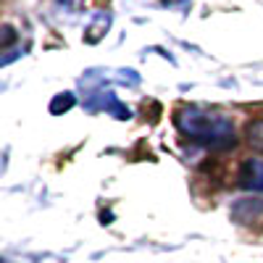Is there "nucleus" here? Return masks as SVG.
Returning a JSON list of instances; mask_svg holds the SVG:
<instances>
[{"label":"nucleus","mask_w":263,"mask_h":263,"mask_svg":"<svg viewBox=\"0 0 263 263\" xmlns=\"http://www.w3.org/2000/svg\"><path fill=\"white\" fill-rule=\"evenodd\" d=\"M174 126L179 129L184 140L211 150H229L237 145L234 124L221 111H208L200 105H182L174 111Z\"/></svg>","instance_id":"nucleus-1"},{"label":"nucleus","mask_w":263,"mask_h":263,"mask_svg":"<svg viewBox=\"0 0 263 263\" xmlns=\"http://www.w3.org/2000/svg\"><path fill=\"white\" fill-rule=\"evenodd\" d=\"M237 184L253 192H263V158H245L237 171Z\"/></svg>","instance_id":"nucleus-2"},{"label":"nucleus","mask_w":263,"mask_h":263,"mask_svg":"<svg viewBox=\"0 0 263 263\" xmlns=\"http://www.w3.org/2000/svg\"><path fill=\"white\" fill-rule=\"evenodd\" d=\"M245 137H248V145L258 153H263V119L258 121H250L248 129H245Z\"/></svg>","instance_id":"nucleus-3"},{"label":"nucleus","mask_w":263,"mask_h":263,"mask_svg":"<svg viewBox=\"0 0 263 263\" xmlns=\"http://www.w3.org/2000/svg\"><path fill=\"white\" fill-rule=\"evenodd\" d=\"M77 103V98L71 92H63V95H55V100L50 103V114H61V111H69V108Z\"/></svg>","instance_id":"nucleus-4"}]
</instances>
